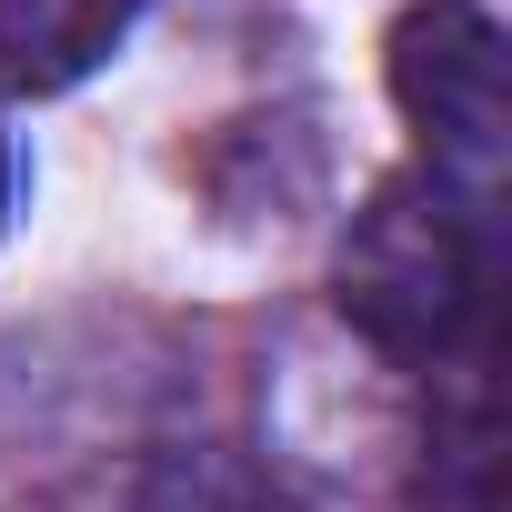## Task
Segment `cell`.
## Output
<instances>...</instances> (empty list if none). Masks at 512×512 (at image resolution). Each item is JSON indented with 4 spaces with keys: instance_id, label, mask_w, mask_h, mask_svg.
I'll return each mask as SVG.
<instances>
[{
    "instance_id": "obj_1",
    "label": "cell",
    "mask_w": 512,
    "mask_h": 512,
    "mask_svg": "<svg viewBox=\"0 0 512 512\" xmlns=\"http://www.w3.org/2000/svg\"><path fill=\"white\" fill-rule=\"evenodd\" d=\"M342 312L382 342V352H452L482 312V231L472 201H452L442 181H392L372 191V211L342 241Z\"/></svg>"
},
{
    "instance_id": "obj_2",
    "label": "cell",
    "mask_w": 512,
    "mask_h": 512,
    "mask_svg": "<svg viewBox=\"0 0 512 512\" xmlns=\"http://www.w3.org/2000/svg\"><path fill=\"white\" fill-rule=\"evenodd\" d=\"M392 101L452 201H482L512 161V51L482 0H412L392 21Z\"/></svg>"
},
{
    "instance_id": "obj_3",
    "label": "cell",
    "mask_w": 512,
    "mask_h": 512,
    "mask_svg": "<svg viewBox=\"0 0 512 512\" xmlns=\"http://www.w3.org/2000/svg\"><path fill=\"white\" fill-rule=\"evenodd\" d=\"M141 0H0V91H71L111 61Z\"/></svg>"
},
{
    "instance_id": "obj_4",
    "label": "cell",
    "mask_w": 512,
    "mask_h": 512,
    "mask_svg": "<svg viewBox=\"0 0 512 512\" xmlns=\"http://www.w3.org/2000/svg\"><path fill=\"white\" fill-rule=\"evenodd\" d=\"M141 512H292V502L272 482H251L241 462H221V452H181V462L151 472Z\"/></svg>"
},
{
    "instance_id": "obj_5",
    "label": "cell",
    "mask_w": 512,
    "mask_h": 512,
    "mask_svg": "<svg viewBox=\"0 0 512 512\" xmlns=\"http://www.w3.org/2000/svg\"><path fill=\"white\" fill-rule=\"evenodd\" d=\"M0 211H11V141H0Z\"/></svg>"
}]
</instances>
